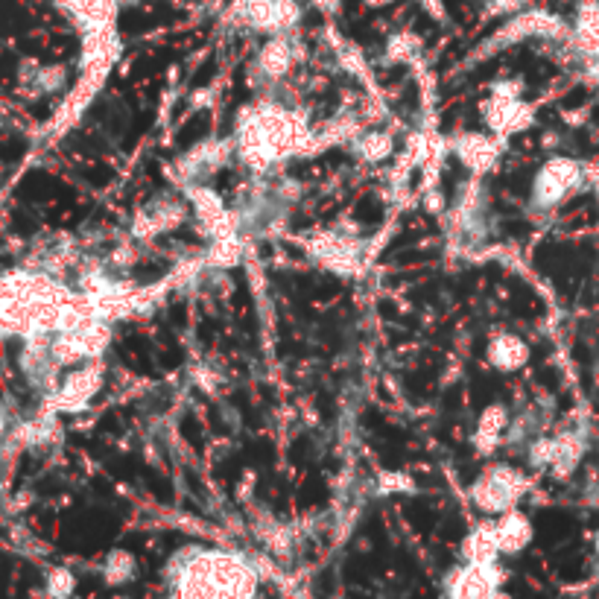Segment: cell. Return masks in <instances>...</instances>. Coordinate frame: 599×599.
I'll use <instances>...</instances> for the list:
<instances>
[{"label":"cell","instance_id":"6da1fadb","mask_svg":"<svg viewBox=\"0 0 599 599\" xmlns=\"http://www.w3.org/2000/svg\"><path fill=\"white\" fill-rule=\"evenodd\" d=\"M313 135L304 126V117L287 112L275 103H255L237 114L234 150L258 173H266L275 161L304 150V141Z\"/></svg>","mask_w":599,"mask_h":599},{"label":"cell","instance_id":"7a4b0ae2","mask_svg":"<svg viewBox=\"0 0 599 599\" xmlns=\"http://www.w3.org/2000/svg\"><path fill=\"white\" fill-rule=\"evenodd\" d=\"M258 585L255 567L228 553L188 556L179 573V599H252Z\"/></svg>","mask_w":599,"mask_h":599},{"label":"cell","instance_id":"3957f363","mask_svg":"<svg viewBox=\"0 0 599 599\" xmlns=\"http://www.w3.org/2000/svg\"><path fill=\"white\" fill-rule=\"evenodd\" d=\"M588 453V430L582 427H564L556 436H538L526 445L529 465L538 471H553L556 477L567 480L570 474H576V468L582 465Z\"/></svg>","mask_w":599,"mask_h":599},{"label":"cell","instance_id":"277c9868","mask_svg":"<svg viewBox=\"0 0 599 599\" xmlns=\"http://www.w3.org/2000/svg\"><path fill=\"white\" fill-rule=\"evenodd\" d=\"M588 185V173L576 158H564V155H553L541 164V170L532 179V208L538 211H553L559 208L564 199H570L573 193Z\"/></svg>","mask_w":599,"mask_h":599},{"label":"cell","instance_id":"5b68a950","mask_svg":"<svg viewBox=\"0 0 599 599\" xmlns=\"http://www.w3.org/2000/svg\"><path fill=\"white\" fill-rule=\"evenodd\" d=\"M529 488V480L512 465H488L486 471L474 480L471 500L477 509L488 515H503L521 503V497Z\"/></svg>","mask_w":599,"mask_h":599},{"label":"cell","instance_id":"8992f818","mask_svg":"<svg viewBox=\"0 0 599 599\" xmlns=\"http://www.w3.org/2000/svg\"><path fill=\"white\" fill-rule=\"evenodd\" d=\"M100 386H103V369L88 360L82 369H74L71 375L53 389V395H50L53 412L85 410L91 404V398L100 392Z\"/></svg>","mask_w":599,"mask_h":599},{"label":"cell","instance_id":"52a82bcc","mask_svg":"<svg viewBox=\"0 0 599 599\" xmlns=\"http://www.w3.org/2000/svg\"><path fill=\"white\" fill-rule=\"evenodd\" d=\"M231 152H234V141H205V144L193 147L176 164L179 185H185V188L202 185L211 173H217L225 161L231 158Z\"/></svg>","mask_w":599,"mask_h":599},{"label":"cell","instance_id":"ba28073f","mask_svg":"<svg viewBox=\"0 0 599 599\" xmlns=\"http://www.w3.org/2000/svg\"><path fill=\"white\" fill-rule=\"evenodd\" d=\"M310 255L319 258L328 269H334L339 275H354L363 266V252L354 240L339 237V234H325L310 246Z\"/></svg>","mask_w":599,"mask_h":599},{"label":"cell","instance_id":"9c48e42d","mask_svg":"<svg viewBox=\"0 0 599 599\" xmlns=\"http://www.w3.org/2000/svg\"><path fill=\"white\" fill-rule=\"evenodd\" d=\"M483 117L497 135H512L532 123V109L521 103V97H494L491 94V103L483 106Z\"/></svg>","mask_w":599,"mask_h":599},{"label":"cell","instance_id":"30bf717a","mask_svg":"<svg viewBox=\"0 0 599 599\" xmlns=\"http://www.w3.org/2000/svg\"><path fill=\"white\" fill-rule=\"evenodd\" d=\"M185 220V205L182 202H173V199H158V202H150L138 217H135V228L132 234L147 240L158 231H170L176 225Z\"/></svg>","mask_w":599,"mask_h":599},{"label":"cell","instance_id":"8fae6325","mask_svg":"<svg viewBox=\"0 0 599 599\" xmlns=\"http://www.w3.org/2000/svg\"><path fill=\"white\" fill-rule=\"evenodd\" d=\"M509 424H512V415L506 407H500V404H491L488 410H483L480 415V424H477V430H474V448L477 453H494V450L500 448L503 442H506V430H509Z\"/></svg>","mask_w":599,"mask_h":599},{"label":"cell","instance_id":"7c38bea8","mask_svg":"<svg viewBox=\"0 0 599 599\" xmlns=\"http://www.w3.org/2000/svg\"><path fill=\"white\" fill-rule=\"evenodd\" d=\"M68 85V68L62 65H33L27 62L21 68V88L33 97L41 94H56Z\"/></svg>","mask_w":599,"mask_h":599},{"label":"cell","instance_id":"4fadbf2b","mask_svg":"<svg viewBox=\"0 0 599 599\" xmlns=\"http://www.w3.org/2000/svg\"><path fill=\"white\" fill-rule=\"evenodd\" d=\"M453 150L462 158V164H468L474 173H483L494 164L497 158V141L488 138V135H480V132H471V135H462L453 141Z\"/></svg>","mask_w":599,"mask_h":599},{"label":"cell","instance_id":"5bb4252c","mask_svg":"<svg viewBox=\"0 0 599 599\" xmlns=\"http://www.w3.org/2000/svg\"><path fill=\"white\" fill-rule=\"evenodd\" d=\"M529 360V348L515 334H497L488 342V363L500 372H518Z\"/></svg>","mask_w":599,"mask_h":599},{"label":"cell","instance_id":"9a60e30c","mask_svg":"<svg viewBox=\"0 0 599 599\" xmlns=\"http://www.w3.org/2000/svg\"><path fill=\"white\" fill-rule=\"evenodd\" d=\"M497 529V544H500V553H521L526 544L532 541V524L524 512L518 509H509L500 515V521L494 524Z\"/></svg>","mask_w":599,"mask_h":599},{"label":"cell","instance_id":"2e32d148","mask_svg":"<svg viewBox=\"0 0 599 599\" xmlns=\"http://www.w3.org/2000/svg\"><path fill=\"white\" fill-rule=\"evenodd\" d=\"M465 562L468 564H491L497 562L500 544H497V529L494 524H480L465 538Z\"/></svg>","mask_w":599,"mask_h":599},{"label":"cell","instance_id":"e0dca14e","mask_svg":"<svg viewBox=\"0 0 599 599\" xmlns=\"http://www.w3.org/2000/svg\"><path fill=\"white\" fill-rule=\"evenodd\" d=\"M293 65V47L287 44V38H272L258 56V68L266 79H281Z\"/></svg>","mask_w":599,"mask_h":599},{"label":"cell","instance_id":"ac0fdd59","mask_svg":"<svg viewBox=\"0 0 599 599\" xmlns=\"http://www.w3.org/2000/svg\"><path fill=\"white\" fill-rule=\"evenodd\" d=\"M354 152H357V158L377 164L392 155V138L386 132H366L354 141Z\"/></svg>","mask_w":599,"mask_h":599},{"label":"cell","instance_id":"d6986e66","mask_svg":"<svg viewBox=\"0 0 599 599\" xmlns=\"http://www.w3.org/2000/svg\"><path fill=\"white\" fill-rule=\"evenodd\" d=\"M103 576L109 585H123L135 576V559L126 550H114L109 553V559L103 564Z\"/></svg>","mask_w":599,"mask_h":599},{"label":"cell","instance_id":"ffe728a7","mask_svg":"<svg viewBox=\"0 0 599 599\" xmlns=\"http://www.w3.org/2000/svg\"><path fill=\"white\" fill-rule=\"evenodd\" d=\"M76 579L68 567H53L47 573V594L53 599H71L74 597Z\"/></svg>","mask_w":599,"mask_h":599},{"label":"cell","instance_id":"44dd1931","mask_svg":"<svg viewBox=\"0 0 599 599\" xmlns=\"http://www.w3.org/2000/svg\"><path fill=\"white\" fill-rule=\"evenodd\" d=\"M418 50H421V44L410 36H398L389 41V56H392L395 62H410Z\"/></svg>","mask_w":599,"mask_h":599},{"label":"cell","instance_id":"7402d4cb","mask_svg":"<svg viewBox=\"0 0 599 599\" xmlns=\"http://www.w3.org/2000/svg\"><path fill=\"white\" fill-rule=\"evenodd\" d=\"M412 483L404 474H383L380 477V491L383 494H392V491H410Z\"/></svg>","mask_w":599,"mask_h":599},{"label":"cell","instance_id":"603a6c76","mask_svg":"<svg viewBox=\"0 0 599 599\" xmlns=\"http://www.w3.org/2000/svg\"><path fill=\"white\" fill-rule=\"evenodd\" d=\"M6 427H9V415H6L3 404H0V439L6 436Z\"/></svg>","mask_w":599,"mask_h":599},{"label":"cell","instance_id":"cb8c5ba5","mask_svg":"<svg viewBox=\"0 0 599 599\" xmlns=\"http://www.w3.org/2000/svg\"><path fill=\"white\" fill-rule=\"evenodd\" d=\"M488 599H512V597H509V594H503V591L497 588V591H494V594H491V597H488Z\"/></svg>","mask_w":599,"mask_h":599},{"label":"cell","instance_id":"d4e9b609","mask_svg":"<svg viewBox=\"0 0 599 599\" xmlns=\"http://www.w3.org/2000/svg\"><path fill=\"white\" fill-rule=\"evenodd\" d=\"M369 3H375V6H383V3H389V0H369Z\"/></svg>","mask_w":599,"mask_h":599},{"label":"cell","instance_id":"484cf974","mask_svg":"<svg viewBox=\"0 0 599 599\" xmlns=\"http://www.w3.org/2000/svg\"><path fill=\"white\" fill-rule=\"evenodd\" d=\"M597 562H599V535H597Z\"/></svg>","mask_w":599,"mask_h":599}]
</instances>
